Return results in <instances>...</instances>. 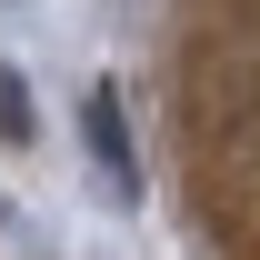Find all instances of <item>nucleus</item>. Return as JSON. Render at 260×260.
I'll return each instance as SVG.
<instances>
[{
  "label": "nucleus",
  "instance_id": "obj_1",
  "mask_svg": "<svg viewBox=\"0 0 260 260\" xmlns=\"http://www.w3.org/2000/svg\"><path fill=\"white\" fill-rule=\"evenodd\" d=\"M90 140H100V160L130 180V140H120V110H110V100H90Z\"/></svg>",
  "mask_w": 260,
  "mask_h": 260
},
{
  "label": "nucleus",
  "instance_id": "obj_2",
  "mask_svg": "<svg viewBox=\"0 0 260 260\" xmlns=\"http://www.w3.org/2000/svg\"><path fill=\"white\" fill-rule=\"evenodd\" d=\"M30 130V90H20V70L0 60V140H20Z\"/></svg>",
  "mask_w": 260,
  "mask_h": 260
}]
</instances>
